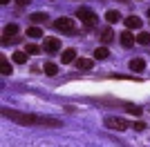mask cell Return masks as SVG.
Here are the masks:
<instances>
[{"instance_id": "obj_1", "label": "cell", "mask_w": 150, "mask_h": 147, "mask_svg": "<svg viewBox=\"0 0 150 147\" xmlns=\"http://www.w3.org/2000/svg\"><path fill=\"white\" fill-rule=\"evenodd\" d=\"M2 116L11 118V120L20 123V125H38V123H40V116H34V114H23V111L7 109V107H2Z\"/></svg>"}, {"instance_id": "obj_2", "label": "cell", "mask_w": 150, "mask_h": 147, "mask_svg": "<svg viewBox=\"0 0 150 147\" xmlns=\"http://www.w3.org/2000/svg\"><path fill=\"white\" fill-rule=\"evenodd\" d=\"M76 18L83 20L85 27H96V20H99L94 16V11H90L88 7H79V9H76Z\"/></svg>"}, {"instance_id": "obj_3", "label": "cell", "mask_w": 150, "mask_h": 147, "mask_svg": "<svg viewBox=\"0 0 150 147\" xmlns=\"http://www.w3.org/2000/svg\"><path fill=\"white\" fill-rule=\"evenodd\" d=\"M105 127H110V129H117V132H123V129H128L130 125L123 120L121 116H105Z\"/></svg>"}, {"instance_id": "obj_4", "label": "cell", "mask_w": 150, "mask_h": 147, "mask_svg": "<svg viewBox=\"0 0 150 147\" xmlns=\"http://www.w3.org/2000/svg\"><path fill=\"white\" fill-rule=\"evenodd\" d=\"M54 27H56L58 31H74V20L67 18V16H63V18H58L56 22H54Z\"/></svg>"}, {"instance_id": "obj_5", "label": "cell", "mask_w": 150, "mask_h": 147, "mask_svg": "<svg viewBox=\"0 0 150 147\" xmlns=\"http://www.w3.org/2000/svg\"><path fill=\"white\" fill-rule=\"evenodd\" d=\"M16 34H18V24H13V22L7 24L5 31H2V36H5V38H2V43H16V38H13Z\"/></svg>"}, {"instance_id": "obj_6", "label": "cell", "mask_w": 150, "mask_h": 147, "mask_svg": "<svg viewBox=\"0 0 150 147\" xmlns=\"http://www.w3.org/2000/svg\"><path fill=\"white\" fill-rule=\"evenodd\" d=\"M45 49H47L50 54H56L58 49H61V40H58V38H47V40H45Z\"/></svg>"}, {"instance_id": "obj_7", "label": "cell", "mask_w": 150, "mask_h": 147, "mask_svg": "<svg viewBox=\"0 0 150 147\" xmlns=\"http://www.w3.org/2000/svg\"><path fill=\"white\" fill-rule=\"evenodd\" d=\"M123 22H125L128 29H141V18H139V16H128Z\"/></svg>"}, {"instance_id": "obj_8", "label": "cell", "mask_w": 150, "mask_h": 147, "mask_svg": "<svg viewBox=\"0 0 150 147\" xmlns=\"http://www.w3.org/2000/svg\"><path fill=\"white\" fill-rule=\"evenodd\" d=\"M144 67H146L144 58H132V60H130V69H132V71H144Z\"/></svg>"}, {"instance_id": "obj_9", "label": "cell", "mask_w": 150, "mask_h": 147, "mask_svg": "<svg viewBox=\"0 0 150 147\" xmlns=\"http://www.w3.org/2000/svg\"><path fill=\"white\" fill-rule=\"evenodd\" d=\"M119 40H121V45H123V47H132V45H134V38H132L130 31H123V34L119 36Z\"/></svg>"}, {"instance_id": "obj_10", "label": "cell", "mask_w": 150, "mask_h": 147, "mask_svg": "<svg viewBox=\"0 0 150 147\" xmlns=\"http://www.w3.org/2000/svg\"><path fill=\"white\" fill-rule=\"evenodd\" d=\"M61 60L65 62V65H67V62H74L76 60V51H74V49H65L63 56H61Z\"/></svg>"}, {"instance_id": "obj_11", "label": "cell", "mask_w": 150, "mask_h": 147, "mask_svg": "<svg viewBox=\"0 0 150 147\" xmlns=\"http://www.w3.org/2000/svg\"><path fill=\"white\" fill-rule=\"evenodd\" d=\"M76 67H79V69H92L94 60H92V58H79V60H76Z\"/></svg>"}, {"instance_id": "obj_12", "label": "cell", "mask_w": 150, "mask_h": 147, "mask_svg": "<svg viewBox=\"0 0 150 147\" xmlns=\"http://www.w3.org/2000/svg\"><path fill=\"white\" fill-rule=\"evenodd\" d=\"M105 20H108L110 24H114V22H119V20H121V13L114 11V9H110V11L105 13Z\"/></svg>"}, {"instance_id": "obj_13", "label": "cell", "mask_w": 150, "mask_h": 147, "mask_svg": "<svg viewBox=\"0 0 150 147\" xmlns=\"http://www.w3.org/2000/svg\"><path fill=\"white\" fill-rule=\"evenodd\" d=\"M110 40H114V34H112V29H110V27H108V29H103L101 31V43H110Z\"/></svg>"}, {"instance_id": "obj_14", "label": "cell", "mask_w": 150, "mask_h": 147, "mask_svg": "<svg viewBox=\"0 0 150 147\" xmlns=\"http://www.w3.org/2000/svg\"><path fill=\"white\" fill-rule=\"evenodd\" d=\"M0 69H2V74H5V76H9V74H11V62L7 60L5 56L0 58Z\"/></svg>"}, {"instance_id": "obj_15", "label": "cell", "mask_w": 150, "mask_h": 147, "mask_svg": "<svg viewBox=\"0 0 150 147\" xmlns=\"http://www.w3.org/2000/svg\"><path fill=\"white\" fill-rule=\"evenodd\" d=\"M108 56H110V49L108 47H99L96 51H94V58H96V60H103V58H108Z\"/></svg>"}, {"instance_id": "obj_16", "label": "cell", "mask_w": 150, "mask_h": 147, "mask_svg": "<svg viewBox=\"0 0 150 147\" xmlns=\"http://www.w3.org/2000/svg\"><path fill=\"white\" fill-rule=\"evenodd\" d=\"M27 36L29 38H43V31H40V27H29V29H27Z\"/></svg>"}, {"instance_id": "obj_17", "label": "cell", "mask_w": 150, "mask_h": 147, "mask_svg": "<svg viewBox=\"0 0 150 147\" xmlns=\"http://www.w3.org/2000/svg\"><path fill=\"white\" fill-rule=\"evenodd\" d=\"M13 62H18V65L27 62V51H16V54H13Z\"/></svg>"}, {"instance_id": "obj_18", "label": "cell", "mask_w": 150, "mask_h": 147, "mask_svg": "<svg viewBox=\"0 0 150 147\" xmlns=\"http://www.w3.org/2000/svg\"><path fill=\"white\" fill-rule=\"evenodd\" d=\"M45 74H47V76H54V74H56L58 71V67H56V65H54V62H45Z\"/></svg>"}, {"instance_id": "obj_19", "label": "cell", "mask_w": 150, "mask_h": 147, "mask_svg": "<svg viewBox=\"0 0 150 147\" xmlns=\"http://www.w3.org/2000/svg\"><path fill=\"white\" fill-rule=\"evenodd\" d=\"M137 43H139V45H150V34L141 31V34L137 36Z\"/></svg>"}, {"instance_id": "obj_20", "label": "cell", "mask_w": 150, "mask_h": 147, "mask_svg": "<svg viewBox=\"0 0 150 147\" xmlns=\"http://www.w3.org/2000/svg\"><path fill=\"white\" fill-rule=\"evenodd\" d=\"M31 20H34V22H45V20H47V16H45V13H31Z\"/></svg>"}, {"instance_id": "obj_21", "label": "cell", "mask_w": 150, "mask_h": 147, "mask_svg": "<svg viewBox=\"0 0 150 147\" xmlns=\"http://www.w3.org/2000/svg\"><path fill=\"white\" fill-rule=\"evenodd\" d=\"M25 51H27V54H38V51H40V47H38V45H27V47H25Z\"/></svg>"}, {"instance_id": "obj_22", "label": "cell", "mask_w": 150, "mask_h": 147, "mask_svg": "<svg viewBox=\"0 0 150 147\" xmlns=\"http://www.w3.org/2000/svg\"><path fill=\"white\" fill-rule=\"evenodd\" d=\"M130 127H134L137 132H141V129H146V123H141V120H137V123H132Z\"/></svg>"}, {"instance_id": "obj_23", "label": "cell", "mask_w": 150, "mask_h": 147, "mask_svg": "<svg viewBox=\"0 0 150 147\" xmlns=\"http://www.w3.org/2000/svg\"><path fill=\"white\" fill-rule=\"evenodd\" d=\"M128 111H130V114H134V116H139V114H141V109H139V107H130Z\"/></svg>"}, {"instance_id": "obj_24", "label": "cell", "mask_w": 150, "mask_h": 147, "mask_svg": "<svg viewBox=\"0 0 150 147\" xmlns=\"http://www.w3.org/2000/svg\"><path fill=\"white\" fill-rule=\"evenodd\" d=\"M29 2H31V0H16V5H18V7H25V5H29Z\"/></svg>"}, {"instance_id": "obj_25", "label": "cell", "mask_w": 150, "mask_h": 147, "mask_svg": "<svg viewBox=\"0 0 150 147\" xmlns=\"http://www.w3.org/2000/svg\"><path fill=\"white\" fill-rule=\"evenodd\" d=\"M7 2H9V0H2V5H7Z\"/></svg>"}, {"instance_id": "obj_26", "label": "cell", "mask_w": 150, "mask_h": 147, "mask_svg": "<svg viewBox=\"0 0 150 147\" xmlns=\"http://www.w3.org/2000/svg\"><path fill=\"white\" fill-rule=\"evenodd\" d=\"M148 16H150V9H148Z\"/></svg>"}]
</instances>
